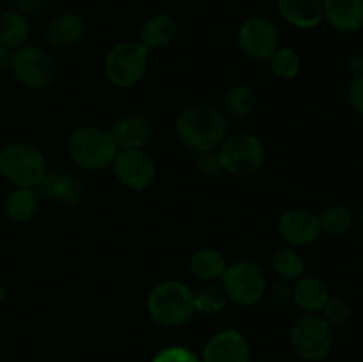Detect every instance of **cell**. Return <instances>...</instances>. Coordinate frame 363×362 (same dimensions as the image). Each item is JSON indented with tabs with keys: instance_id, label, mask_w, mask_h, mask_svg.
I'll use <instances>...</instances> for the list:
<instances>
[{
	"instance_id": "obj_33",
	"label": "cell",
	"mask_w": 363,
	"mask_h": 362,
	"mask_svg": "<svg viewBox=\"0 0 363 362\" xmlns=\"http://www.w3.org/2000/svg\"><path fill=\"white\" fill-rule=\"evenodd\" d=\"M347 99H350V105L353 106L354 112L363 116V75L353 78V82L347 87Z\"/></svg>"
},
{
	"instance_id": "obj_24",
	"label": "cell",
	"mask_w": 363,
	"mask_h": 362,
	"mask_svg": "<svg viewBox=\"0 0 363 362\" xmlns=\"http://www.w3.org/2000/svg\"><path fill=\"white\" fill-rule=\"evenodd\" d=\"M28 35H30V27L23 14L16 11H6L0 16V43L9 46L11 50H18L25 46Z\"/></svg>"
},
{
	"instance_id": "obj_31",
	"label": "cell",
	"mask_w": 363,
	"mask_h": 362,
	"mask_svg": "<svg viewBox=\"0 0 363 362\" xmlns=\"http://www.w3.org/2000/svg\"><path fill=\"white\" fill-rule=\"evenodd\" d=\"M151 362H202L199 355L184 346H167L162 348L152 357Z\"/></svg>"
},
{
	"instance_id": "obj_32",
	"label": "cell",
	"mask_w": 363,
	"mask_h": 362,
	"mask_svg": "<svg viewBox=\"0 0 363 362\" xmlns=\"http://www.w3.org/2000/svg\"><path fill=\"white\" fill-rule=\"evenodd\" d=\"M266 297L272 302L275 307H284L291 302L293 298V290L289 287V283H284V280H279V283L273 284L272 287L268 286V291H266Z\"/></svg>"
},
{
	"instance_id": "obj_35",
	"label": "cell",
	"mask_w": 363,
	"mask_h": 362,
	"mask_svg": "<svg viewBox=\"0 0 363 362\" xmlns=\"http://www.w3.org/2000/svg\"><path fill=\"white\" fill-rule=\"evenodd\" d=\"M13 55H14V50H11L9 46L0 43V70H7V67H11Z\"/></svg>"
},
{
	"instance_id": "obj_17",
	"label": "cell",
	"mask_w": 363,
	"mask_h": 362,
	"mask_svg": "<svg viewBox=\"0 0 363 362\" xmlns=\"http://www.w3.org/2000/svg\"><path fill=\"white\" fill-rule=\"evenodd\" d=\"M323 18L340 32L363 27V0H323Z\"/></svg>"
},
{
	"instance_id": "obj_28",
	"label": "cell",
	"mask_w": 363,
	"mask_h": 362,
	"mask_svg": "<svg viewBox=\"0 0 363 362\" xmlns=\"http://www.w3.org/2000/svg\"><path fill=\"white\" fill-rule=\"evenodd\" d=\"M273 75L284 80H293L301 71V59L296 50L289 46H279L268 59Z\"/></svg>"
},
{
	"instance_id": "obj_34",
	"label": "cell",
	"mask_w": 363,
	"mask_h": 362,
	"mask_svg": "<svg viewBox=\"0 0 363 362\" xmlns=\"http://www.w3.org/2000/svg\"><path fill=\"white\" fill-rule=\"evenodd\" d=\"M18 11L16 13L23 14L25 13H34V11H38L39 7L43 6V0H18Z\"/></svg>"
},
{
	"instance_id": "obj_23",
	"label": "cell",
	"mask_w": 363,
	"mask_h": 362,
	"mask_svg": "<svg viewBox=\"0 0 363 362\" xmlns=\"http://www.w3.org/2000/svg\"><path fill=\"white\" fill-rule=\"evenodd\" d=\"M257 106V94L248 85H233L223 94V114L233 119L248 117Z\"/></svg>"
},
{
	"instance_id": "obj_30",
	"label": "cell",
	"mask_w": 363,
	"mask_h": 362,
	"mask_svg": "<svg viewBox=\"0 0 363 362\" xmlns=\"http://www.w3.org/2000/svg\"><path fill=\"white\" fill-rule=\"evenodd\" d=\"M195 170L206 180L220 176L223 172L222 162H220L218 151H206L195 155Z\"/></svg>"
},
{
	"instance_id": "obj_9",
	"label": "cell",
	"mask_w": 363,
	"mask_h": 362,
	"mask_svg": "<svg viewBox=\"0 0 363 362\" xmlns=\"http://www.w3.org/2000/svg\"><path fill=\"white\" fill-rule=\"evenodd\" d=\"M11 71L21 85L34 89V91L50 87L57 77V66L53 57L46 50L30 45L14 50Z\"/></svg>"
},
{
	"instance_id": "obj_25",
	"label": "cell",
	"mask_w": 363,
	"mask_h": 362,
	"mask_svg": "<svg viewBox=\"0 0 363 362\" xmlns=\"http://www.w3.org/2000/svg\"><path fill=\"white\" fill-rule=\"evenodd\" d=\"M272 268L280 280L291 284L303 277L305 261L296 248H279L272 258Z\"/></svg>"
},
{
	"instance_id": "obj_11",
	"label": "cell",
	"mask_w": 363,
	"mask_h": 362,
	"mask_svg": "<svg viewBox=\"0 0 363 362\" xmlns=\"http://www.w3.org/2000/svg\"><path fill=\"white\" fill-rule=\"evenodd\" d=\"M113 176L130 190H145L156 177V162L145 149H121L112 163Z\"/></svg>"
},
{
	"instance_id": "obj_7",
	"label": "cell",
	"mask_w": 363,
	"mask_h": 362,
	"mask_svg": "<svg viewBox=\"0 0 363 362\" xmlns=\"http://www.w3.org/2000/svg\"><path fill=\"white\" fill-rule=\"evenodd\" d=\"M216 151L223 170L238 177L254 176L266 162V148L261 138L245 131L227 135Z\"/></svg>"
},
{
	"instance_id": "obj_5",
	"label": "cell",
	"mask_w": 363,
	"mask_h": 362,
	"mask_svg": "<svg viewBox=\"0 0 363 362\" xmlns=\"http://www.w3.org/2000/svg\"><path fill=\"white\" fill-rule=\"evenodd\" d=\"M149 50L140 41L113 45L105 57V77L117 89H131L147 73Z\"/></svg>"
},
{
	"instance_id": "obj_1",
	"label": "cell",
	"mask_w": 363,
	"mask_h": 362,
	"mask_svg": "<svg viewBox=\"0 0 363 362\" xmlns=\"http://www.w3.org/2000/svg\"><path fill=\"white\" fill-rule=\"evenodd\" d=\"M229 123L223 110L213 105H191L179 114L176 135L183 146L194 153L216 151L225 141Z\"/></svg>"
},
{
	"instance_id": "obj_36",
	"label": "cell",
	"mask_w": 363,
	"mask_h": 362,
	"mask_svg": "<svg viewBox=\"0 0 363 362\" xmlns=\"http://www.w3.org/2000/svg\"><path fill=\"white\" fill-rule=\"evenodd\" d=\"M350 70L353 71L354 77L363 75V55H353L350 59Z\"/></svg>"
},
{
	"instance_id": "obj_27",
	"label": "cell",
	"mask_w": 363,
	"mask_h": 362,
	"mask_svg": "<svg viewBox=\"0 0 363 362\" xmlns=\"http://www.w3.org/2000/svg\"><path fill=\"white\" fill-rule=\"evenodd\" d=\"M194 304L195 312H201V314L206 316H215L220 314V312L227 307L229 298H227L222 286L208 283L204 287H201V290L194 295Z\"/></svg>"
},
{
	"instance_id": "obj_29",
	"label": "cell",
	"mask_w": 363,
	"mask_h": 362,
	"mask_svg": "<svg viewBox=\"0 0 363 362\" xmlns=\"http://www.w3.org/2000/svg\"><path fill=\"white\" fill-rule=\"evenodd\" d=\"M321 312V316L326 319V323L330 327H339L347 322V318L351 314V307L347 304V300H344V298L330 297Z\"/></svg>"
},
{
	"instance_id": "obj_21",
	"label": "cell",
	"mask_w": 363,
	"mask_h": 362,
	"mask_svg": "<svg viewBox=\"0 0 363 362\" xmlns=\"http://www.w3.org/2000/svg\"><path fill=\"white\" fill-rule=\"evenodd\" d=\"M225 268V258H223L222 252L213 247L197 248L190 258V272L204 283L222 279Z\"/></svg>"
},
{
	"instance_id": "obj_15",
	"label": "cell",
	"mask_w": 363,
	"mask_h": 362,
	"mask_svg": "<svg viewBox=\"0 0 363 362\" xmlns=\"http://www.w3.org/2000/svg\"><path fill=\"white\" fill-rule=\"evenodd\" d=\"M110 133L119 151L121 149H145V146L152 138V126L144 116L128 114L112 124Z\"/></svg>"
},
{
	"instance_id": "obj_4",
	"label": "cell",
	"mask_w": 363,
	"mask_h": 362,
	"mask_svg": "<svg viewBox=\"0 0 363 362\" xmlns=\"http://www.w3.org/2000/svg\"><path fill=\"white\" fill-rule=\"evenodd\" d=\"M46 169L45 155L34 144L11 142L0 149V174L14 187L35 188Z\"/></svg>"
},
{
	"instance_id": "obj_26",
	"label": "cell",
	"mask_w": 363,
	"mask_h": 362,
	"mask_svg": "<svg viewBox=\"0 0 363 362\" xmlns=\"http://www.w3.org/2000/svg\"><path fill=\"white\" fill-rule=\"evenodd\" d=\"M353 213L344 204H330L323 209L319 215V224H321V233L330 234V236H342L353 227Z\"/></svg>"
},
{
	"instance_id": "obj_22",
	"label": "cell",
	"mask_w": 363,
	"mask_h": 362,
	"mask_svg": "<svg viewBox=\"0 0 363 362\" xmlns=\"http://www.w3.org/2000/svg\"><path fill=\"white\" fill-rule=\"evenodd\" d=\"M39 206V195L35 188L16 187L4 202V212L7 219L14 222H28L35 215Z\"/></svg>"
},
{
	"instance_id": "obj_14",
	"label": "cell",
	"mask_w": 363,
	"mask_h": 362,
	"mask_svg": "<svg viewBox=\"0 0 363 362\" xmlns=\"http://www.w3.org/2000/svg\"><path fill=\"white\" fill-rule=\"evenodd\" d=\"M35 192L41 197L52 199V201L60 202L64 206H74L80 201L84 187H82L80 177L74 176V174L62 172V170L48 167L41 183L35 187Z\"/></svg>"
},
{
	"instance_id": "obj_3",
	"label": "cell",
	"mask_w": 363,
	"mask_h": 362,
	"mask_svg": "<svg viewBox=\"0 0 363 362\" xmlns=\"http://www.w3.org/2000/svg\"><path fill=\"white\" fill-rule=\"evenodd\" d=\"M67 153L82 169L103 170L112 167L119 148L106 128L82 126L67 138Z\"/></svg>"
},
{
	"instance_id": "obj_20",
	"label": "cell",
	"mask_w": 363,
	"mask_h": 362,
	"mask_svg": "<svg viewBox=\"0 0 363 362\" xmlns=\"http://www.w3.org/2000/svg\"><path fill=\"white\" fill-rule=\"evenodd\" d=\"M177 35V21L170 14L160 13L149 18L140 28V43L147 50H158L170 45Z\"/></svg>"
},
{
	"instance_id": "obj_12",
	"label": "cell",
	"mask_w": 363,
	"mask_h": 362,
	"mask_svg": "<svg viewBox=\"0 0 363 362\" xmlns=\"http://www.w3.org/2000/svg\"><path fill=\"white\" fill-rule=\"evenodd\" d=\"M279 233L289 247H308L321 234L319 215L301 206L286 209L279 219Z\"/></svg>"
},
{
	"instance_id": "obj_18",
	"label": "cell",
	"mask_w": 363,
	"mask_h": 362,
	"mask_svg": "<svg viewBox=\"0 0 363 362\" xmlns=\"http://www.w3.org/2000/svg\"><path fill=\"white\" fill-rule=\"evenodd\" d=\"M279 13L298 28H314L323 21V0H277Z\"/></svg>"
},
{
	"instance_id": "obj_38",
	"label": "cell",
	"mask_w": 363,
	"mask_h": 362,
	"mask_svg": "<svg viewBox=\"0 0 363 362\" xmlns=\"http://www.w3.org/2000/svg\"><path fill=\"white\" fill-rule=\"evenodd\" d=\"M360 219H362V226H363V206H362V212H360Z\"/></svg>"
},
{
	"instance_id": "obj_13",
	"label": "cell",
	"mask_w": 363,
	"mask_h": 362,
	"mask_svg": "<svg viewBox=\"0 0 363 362\" xmlns=\"http://www.w3.org/2000/svg\"><path fill=\"white\" fill-rule=\"evenodd\" d=\"M202 362H252L247 337L234 329L220 330L206 343Z\"/></svg>"
},
{
	"instance_id": "obj_2",
	"label": "cell",
	"mask_w": 363,
	"mask_h": 362,
	"mask_svg": "<svg viewBox=\"0 0 363 362\" xmlns=\"http://www.w3.org/2000/svg\"><path fill=\"white\" fill-rule=\"evenodd\" d=\"M194 295L190 286L181 280H160L152 286L145 300L149 318L165 329L186 325L195 314Z\"/></svg>"
},
{
	"instance_id": "obj_16",
	"label": "cell",
	"mask_w": 363,
	"mask_h": 362,
	"mask_svg": "<svg viewBox=\"0 0 363 362\" xmlns=\"http://www.w3.org/2000/svg\"><path fill=\"white\" fill-rule=\"evenodd\" d=\"M330 297V287L325 280L314 275H303L294 283L291 300L303 314H319Z\"/></svg>"
},
{
	"instance_id": "obj_6",
	"label": "cell",
	"mask_w": 363,
	"mask_h": 362,
	"mask_svg": "<svg viewBox=\"0 0 363 362\" xmlns=\"http://www.w3.org/2000/svg\"><path fill=\"white\" fill-rule=\"evenodd\" d=\"M220 280L229 302L240 307H252L259 304L266 297L269 286L262 266L248 259L227 265Z\"/></svg>"
},
{
	"instance_id": "obj_37",
	"label": "cell",
	"mask_w": 363,
	"mask_h": 362,
	"mask_svg": "<svg viewBox=\"0 0 363 362\" xmlns=\"http://www.w3.org/2000/svg\"><path fill=\"white\" fill-rule=\"evenodd\" d=\"M4 300H6V287L0 286V304H2Z\"/></svg>"
},
{
	"instance_id": "obj_8",
	"label": "cell",
	"mask_w": 363,
	"mask_h": 362,
	"mask_svg": "<svg viewBox=\"0 0 363 362\" xmlns=\"http://www.w3.org/2000/svg\"><path fill=\"white\" fill-rule=\"evenodd\" d=\"M289 343L294 353L303 361H323L332 353L333 327L321 314H303L291 327Z\"/></svg>"
},
{
	"instance_id": "obj_19",
	"label": "cell",
	"mask_w": 363,
	"mask_h": 362,
	"mask_svg": "<svg viewBox=\"0 0 363 362\" xmlns=\"http://www.w3.org/2000/svg\"><path fill=\"white\" fill-rule=\"evenodd\" d=\"M45 35L55 46H73L85 35V21L78 14L62 13L46 25Z\"/></svg>"
},
{
	"instance_id": "obj_10",
	"label": "cell",
	"mask_w": 363,
	"mask_h": 362,
	"mask_svg": "<svg viewBox=\"0 0 363 362\" xmlns=\"http://www.w3.org/2000/svg\"><path fill=\"white\" fill-rule=\"evenodd\" d=\"M279 31L264 16H250L238 31V46L241 52L254 60H268L279 48Z\"/></svg>"
}]
</instances>
